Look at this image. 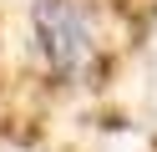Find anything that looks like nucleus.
I'll list each match as a JSON object with an SVG mask.
<instances>
[{
    "label": "nucleus",
    "mask_w": 157,
    "mask_h": 152,
    "mask_svg": "<svg viewBox=\"0 0 157 152\" xmlns=\"http://www.w3.org/2000/svg\"><path fill=\"white\" fill-rule=\"evenodd\" d=\"M41 41H46V51H51L56 71H76L91 56V41H86L81 15H76L71 5H56V0L41 5Z\"/></svg>",
    "instance_id": "nucleus-1"
}]
</instances>
